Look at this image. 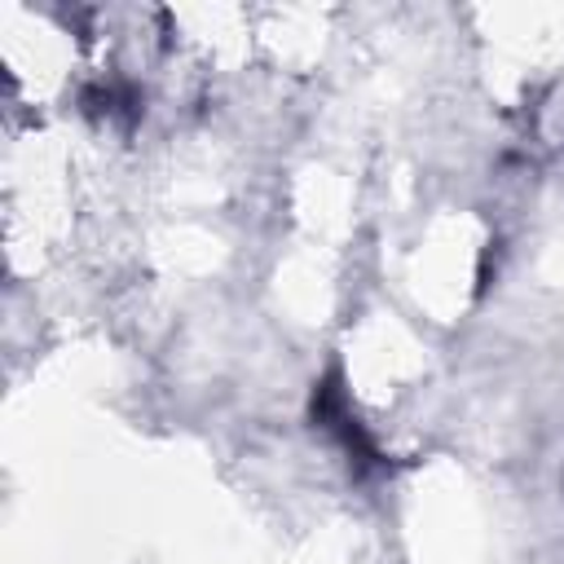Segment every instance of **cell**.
<instances>
[{
  "label": "cell",
  "mask_w": 564,
  "mask_h": 564,
  "mask_svg": "<svg viewBox=\"0 0 564 564\" xmlns=\"http://www.w3.org/2000/svg\"><path fill=\"white\" fill-rule=\"evenodd\" d=\"M313 419L344 445V454L352 458L357 471H379V467H383L379 449L370 445V436L361 432V423H357L352 410H348V397H344V388H339V375L322 379V388H317V397H313Z\"/></svg>",
  "instance_id": "6da1fadb"
}]
</instances>
